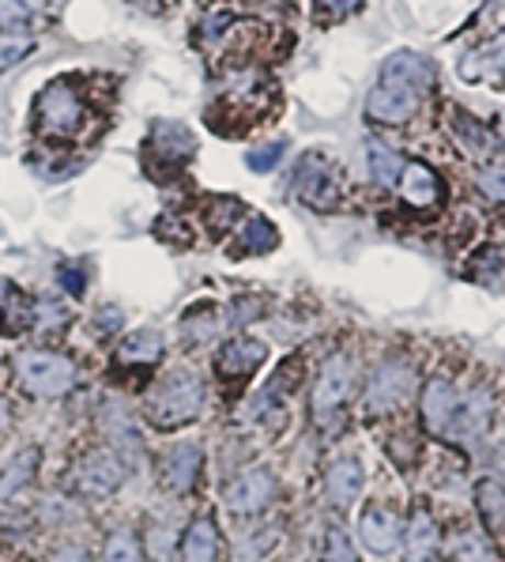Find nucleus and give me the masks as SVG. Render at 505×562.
Returning <instances> with one entry per match:
<instances>
[{
    "mask_svg": "<svg viewBox=\"0 0 505 562\" xmlns=\"http://www.w3.org/2000/svg\"><path fill=\"white\" fill-rule=\"evenodd\" d=\"M204 412V382L189 367H173L162 374L144 401V419L155 430H178L186 423H197Z\"/></svg>",
    "mask_w": 505,
    "mask_h": 562,
    "instance_id": "f257e3e1",
    "label": "nucleus"
},
{
    "mask_svg": "<svg viewBox=\"0 0 505 562\" xmlns=\"http://www.w3.org/2000/svg\"><path fill=\"white\" fill-rule=\"evenodd\" d=\"M12 370L15 382L31 396H42V401L65 396L76 385V362L60 356V351H23V356H15Z\"/></svg>",
    "mask_w": 505,
    "mask_h": 562,
    "instance_id": "f03ea898",
    "label": "nucleus"
},
{
    "mask_svg": "<svg viewBox=\"0 0 505 562\" xmlns=\"http://www.w3.org/2000/svg\"><path fill=\"white\" fill-rule=\"evenodd\" d=\"M83 114L87 110H83L80 94L65 80H54L34 99V128H38L42 136H49V140H68V136L80 133Z\"/></svg>",
    "mask_w": 505,
    "mask_h": 562,
    "instance_id": "7ed1b4c3",
    "label": "nucleus"
},
{
    "mask_svg": "<svg viewBox=\"0 0 505 562\" xmlns=\"http://www.w3.org/2000/svg\"><path fill=\"white\" fill-rule=\"evenodd\" d=\"M294 193H299L310 207L328 212V207H336L344 201V178H339V170L325 159V155L310 151V155H302L299 167H294Z\"/></svg>",
    "mask_w": 505,
    "mask_h": 562,
    "instance_id": "20e7f679",
    "label": "nucleus"
},
{
    "mask_svg": "<svg viewBox=\"0 0 505 562\" xmlns=\"http://www.w3.org/2000/svg\"><path fill=\"white\" fill-rule=\"evenodd\" d=\"M412 385H415L412 362L385 359L370 374V385H366V412H370V415L396 412L400 404H407V396H412Z\"/></svg>",
    "mask_w": 505,
    "mask_h": 562,
    "instance_id": "39448f33",
    "label": "nucleus"
},
{
    "mask_svg": "<svg viewBox=\"0 0 505 562\" xmlns=\"http://www.w3.org/2000/svg\"><path fill=\"white\" fill-rule=\"evenodd\" d=\"M351 382H355V370H351V359L347 356H333L321 367L317 382H313V396H310V408H313V419L317 423H333L336 412L347 404L351 396Z\"/></svg>",
    "mask_w": 505,
    "mask_h": 562,
    "instance_id": "423d86ee",
    "label": "nucleus"
},
{
    "mask_svg": "<svg viewBox=\"0 0 505 562\" xmlns=\"http://www.w3.org/2000/svg\"><path fill=\"white\" fill-rule=\"evenodd\" d=\"M125 472L128 464L121 461L113 449H94V453H87L80 461V469H76V480H80V491L83 495H113V491L125 483Z\"/></svg>",
    "mask_w": 505,
    "mask_h": 562,
    "instance_id": "0eeeda50",
    "label": "nucleus"
},
{
    "mask_svg": "<svg viewBox=\"0 0 505 562\" xmlns=\"http://www.w3.org/2000/svg\"><path fill=\"white\" fill-rule=\"evenodd\" d=\"M223 498H226V506L242 517L260 514V509H268V503L276 498V475L268 469H246L226 487Z\"/></svg>",
    "mask_w": 505,
    "mask_h": 562,
    "instance_id": "6e6552de",
    "label": "nucleus"
},
{
    "mask_svg": "<svg viewBox=\"0 0 505 562\" xmlns=\"http://www.w3.org/2000/svg\"><path fill=\"white\" fill-rule=\"evenodd\" d=\"M381 83L423 94L434 88V65L423 54H415V49H400V54H393L381 65Z\"/></svg>",
    "mask_w": 505,
    "mask_h": 562,
    "instance_id": "1a4fd4ad",
    "label": "nucleus"
},
{
    "mask_svg": "<svg viewBox=\"0 0 505 562\" xmlns=\"http://www.w3.org/2000/svg\"><path fill=\"white\" fill-rule=\"evenodd\" d=\"M268 359V348L260 340H252V336H238V340L223 344L220 356H215V374L223 378V382H246L252 378V370H260Z\"/></svg>",
    "mask_w": 505,
    "mask_h": 562,
    "instance_id": "9d476101",
    "label": "nucleus"
},
{
    "mask_svg": "<svg viewBox=\"0 0 505 562\" xmlns=\"http://www.w3.org/2000/svg\"><path fill=\"white\" fill-rule=\"evenodd\" d=\"M200 461H204V453H200V446H197V442H178V446H170L167 453H162V461H159L162 487L173 491V495H189V491L197 487Z\"/></svg>",
    "mask_w": 505,
    "mask_h": 562,
    "instance_id": "9b49d317",
    "label": "nucleus"
},
{
    "mask_svg": "<svg viewBox=\"0 0 505 562\" xmlns=\"http://www.w3.org/2000/svg\"><path fill=\"white\" fill-rule=\"evenodd\" d=\"M359 536H362V543H366L370 555H393V551L400 548V536H404V525H400V517L393 514V509L370 506L359 521Z\"/></svg>",
    "mask_w": 505,
    "mask_h": 562,
    "instance_id": "f8f14e48",
    "label": "nucleus"
},
{
    "mask_svg": "<svg viewBox=\"0 0 505 562\" xmlns=\"http://www.w3.org/2000/svg\"><path fill=\"white\" fill-rule=\"evenodd\" d=\"M486 423H491V393L486 389H472L464 401H457L449 430L457 442H475V438H483Z\"/></svg>",
    "mask_w": 505,
    "mask_h": 562,
    "instance_id": "ddd939ff",
    "label": "nucleus"
},
{
    "mask_svg": "<svg viewBox=\"0 0 505 562\" xmlns=\"http://www.w3.org/2000/svg\"><path fill=\"white\" fill-rule=\"evenodd\" d=\"M419 110V94L415 91H404V88H373L370 99H366V114L373 121H381V125H400V121H407Z\"/></svg>",
    "mask_w": 505,
    "mask_h": 562,
    "instance_id": "4468645a",
    "label": "nucleus"
},
{
    "mask_svg": "<svg viewBox=\"0 0 505 562\" xmlns=\"http://www.w3.org/2000/svg\"><path fill=\"white\" fill-rule=\"evenodd\" d=\"M460 76L468 83H483V80H502L505 76V31L494 34L491 42L475 46L468 57H460Z\"/></svg>",
    "mask_w": 505,
    "mask_h": 562,
    "instance_id": "2eb2a0df",
    "label": "nucleus"
},
{
    "mask_svg": "<svg viewBox=\"0 0 505 562\" xmlns=\"http://www.w3.org/2000/svg\"><path fill=\"white\" fill-rule=\"evenodd\" d=\"M452 412H457V389L446 378H434L423 389V423L430 435H449Z\"/></svg>",
    "mask_w": 505,
    "mask_h": 562,
    "instance_id": "dca6fc26",
    "label": "nucleus"
},
{
    "mask_svg": "<svg viewBox=\"0 0 505 562\" xmlns=\"http://www.w3.org/2000/svg\"><path fill=\"white\" fill-rule=\"evenodd\" d=\"M27 328H34V299L12 280H0V333L20 336Z\"/></svg>",
    "mask_w": 505,
    "mask_h": 562,
    "instance_id": "f3484780",
    "label": "nucleus"
},
{
    "mask_svg": "<svg viewBox=\"0 0 505 562\" xmlns=\"http://www.w3.org/2000/svg\"><path fill=\"white\" fill-rule=\"evenodd\" d=\"M400 193H404V201L412 207H434L441 204V178L426 162H404Z\"/></svg>",
    "mask_w": 505,
    "mask_h": 562,
    "instance_id": "a211bd4d",
    "label": "nucleus"
},
{
    "mask_svg": "<svg viewBox=\"0 0 505 562\" xmlns=\"http://www.w3.org/2000/svg\"><path fill=\"white\" fill-rule=\"evenodd\" d=\"M325 491H328V503L333 506H351L362 491V464L355 457H339V461L328 464L325 475Z\"/></svg>",
    "mask_w": 505,
    "mask_h": 562,
    "instance_id": "6ab92c4d",
    "label": "nucleus"
},
{
    "mask_svg": "<svg viewBox=\"0 0 505 562\" xmlns=\"http://www.w3.org/2000/svg\"><path fill=\"white\" fill-rule=\"evenodd\" d=\"M152 148L170 162H186V159H193L197 140L181 121H155L152 125Z\"/></svg>",
    "mask_w": 505,
    "mask_h": 562,
    "instance_id": "aec40b11",
    "label": "nucleus"
},
{
    "mask_svg": "<svg viewBox=\"0 0 505 562\" xmlns=\"http://www.w3.org/2000/svg\"><path fill=\"white\" fill-rule=\"evenodd\" d=\"M162 359V333L159 328H136L117 344V367H152Z\"/></svg>",
    "mask_w": 505,
    "mask_h": 562,
    "instance_id": "412c9836",
    "label": "nucleus"
},
{
    "mask_svg": "<svg viewBox=\"0 0 505 562\" xmlns=\"http://www.w3.org/2000/svg\"><path fill=\"white\" fill-rule=\"evenodd\" d=\"M220 555V529L212 517H193L181 540V562H215Z\"/></svg>",
    "mask_w": 505,
    "mask_h": 562,
    "instance_id": "4be33fe9",
    "label": "nucleus"
},
{
    "mask_svg": "<svg viewBox=\"0 0 505 562\" xmlns=\"http://www.w3.org/2000/svg\"><path fill=\"white\" fill-rule=\"evenodd\" d=\"M404 551L412 562H430L434 551H438V525H434V517L426 514V509H419V514L407 521Z\"/></svg>",
    "mask_w": 505,
    "mask_h": 562,
    "instance_id": "5701e85b",
    "label": "nucleus"
},
{
    "mask_svg": "<svg viewBox=\"0 0 505 562\" xmlns=\"http://www.w3.org/2000/svg\"><path fill=\"white\" fill-rule=\"evenodd\" d=\"M38 461H42V453L31 446V449H23V453H15L12 461L0 469V503H8L15 491L27 487V483L34 480V472H38Z\"/></svg>",
    "mask_w": 505,
    "mask_h": 562,
    "instance_id": "b1692460",
    "label": "nucleus"
},
{
    "mask_svg": "<svg viewBox=\"0 0 505 562\" xmlns=\"http://www.w3.org/2000/svg\"><path fill=\"white\" fill-rule=\"evenodd\" d=\"M366 162H370V178L378 181V186H396L400 175H404V159L389 148L385 140H366Z\"/></svg>",
    "mask_w": 505,
    "mask_h": 562,
    "instance_id": "393cba45",
    "label": "nucleus"
},
{
    "mask_svg": "<svg viewBox=\"0 0 505 562\" xmlns=\"http://www.w3.org/2000/svg\"><path fill=\"white\" fill-rule=\"evenodd\" d=\"M475 503H479V514L486 521V532L502 536L505 540V487L494 480H483L475 491Z\"/></svg>",
    "mask_w": 505,
    "mask_h": 562,
    "instance_id": "a878e982",
    "label": "nucleus"
},
{
    "mask_svg": "<svg viewBox=\"0 0 505 562\" xmlns=\"http://www.w3.org/2000/svg\"><path fill=\"white\" fill-rule=\"evenodd\" d=\"M449 562H494V548L483 532L475 529H464L452 536L449 543Z\"/></svg>",
    "mask_w": 505,
    "mask_h": 562,
    "instance_id": "bb28decb",
    "label": "nucleus"
},
{
    "mask_svg": "<svg viewBox=\"0 0 505 562\" xmlns=\"http://www.w3.org/2000/svg\"><path fill=\"white\" fill-rule=\"evenodd\" d=\"M276 241H280V235H276V227L265 220V215H252V220H246V227H242V238H238V249L242 254H268V249H276Z\"/></svg>",
    "mask_w": 505,
    "mask_h": 562,
    "instance_id": "cd10ccee",
    "label": "nucleus"
},
{
    "mask_svg": "<svg viewBox=\"0 0 505 562\" xmlns=\"http://www.w3.org/2000/svg\"><path fill=\"white\" fill-rule=\"evenodd\" d=\"M102 562H141V543L128 529H113L106 548H102Z\"/></svg>",
    "mask_w": 505,
    "mask_h": 562,
    "instance_id": "c85d7f7f",
    "label": "nucleus"
},
{
    "mask_svg": "<svg viewBox=\"0 0 505 562\" xmlns=\"http://www.w3.org/2000/svg\"><path fill=\"white\" fill-rule=\"evenodd\" d=\"M220 333V314L212 306H197L193 314H186V336L193 344H204Z\"/></svg>",
    "mask_w": 505,
    "mask_h": 562,
    "instance_id": "c756f323",
    "label": "nucleus"
},
{
    "mask_svg": "<svg viewBox=\"0 0 505 562\" xmlns=\"http://www.w3.org/2000/svg\"><path fill=\"white\" fill-rule=\"evenodd\" d=\"M34 49V38L27 34H4L0 31V72H8V68H15L23 57H27Z\"/></svg>",
    "mask_w": 505,
    "mask_h": 562,
    "instance_id": "7c9ffc66",
    "label": "nucleus"
},
{
    "mask_svg": "<svg viewBox=\"0 0 505 562\" xmlns=\"http://www.w3.org/2000/svg\"><path fill=\"white\" fill-rule=\"evenodd\" d=\"M49 0H0V27H20L34 12H42Z\"/></svg>",
    "mask_w": 505,
    "mask_h": 562,
    "instance_id": "2f4dec72",
    "label": "nucleus"
},
{
    "mask_svg": "<svg viewBox=\"0 0 505 562\" xmlns=\"http://www.w3.org/2000/svg\"><path fill=\"white\" fill-rule=\"evenodd\" d=\"M321 562H355L351 536L339 529V525H328V532H325V551H321Z\"/></svg>",
    "mask_w": 505,
    "mask_h": 562,
    "instance_id": "473e14b6",
    "label": "nucleus"
},
{
    "mask_svg": "<svg viewBox=\"0 0 505 562\" xmlns=\"http://www.w3.org/2000/svg\"><path fill=\"white\" fill-rule=\"evenodd\" d=\"M452 133H457L464 144H472V148H491V133H486L479 121L468 117L464 110H452Z\"/></svg>",
    "mask_w": 505,
    "mask_h": 562,
    "instance_id": "72a5a7b5",
    "label": "nucleus"
},
{
    "mask_svg": "<svg viewBox=\"0 0 505 562\" xmlns=\"http://www.w3.org/2000/svg\"><path fill=\"white\" fill-rule=\"evenodd\" d=\"M68 322V310L60 306L57 299H38L34 302V325L38 328H65Z\"/></svg>",
    "mask_w": 505,
    "mask_h": 562,
    "instance_id": "f704fd0d",
    "label": "nucleus"
},
{
    "mask_svg": "<svg viewBox=\"0 0 505 562\" xmlns=\"http://www.w3.org/2000/svg\"><path fill=\"white\" fill-rule=\"evenodd\" d=\"M479 193L486 196V201L494 204H505V167H486L483 175L475 178Z\"/></svg>",
    "mask_w": 505,
    "mask_h": 562,
    "instance_id": "c9c22d12",
    "label": "nucleus"
},
{
    "mask_svg": "<svg viewBox=\"0 0 505 562\" xmlns=\"http://www.w3.org/2000/svg\"><path fill=\"white\" fill-rule=\"evenodd\" d=\"M283 151H287V144H283V140H276V144H265V148L249 151V155H246V162H249V170H257V175H268V170H272L276 162L283 159Z\"/></svg>",
    "mask_w": 505,
    "mask_h": 562,
    "instance_id": "e433bc0d",
    "label": "nucleus"
},
{
    "mask_svg": "<svg viewBox=\"0 0 505 562\" xmlns=\"http://www.w3.org/2000/svg\"><path fill=\"white\" fill-rule=\"evenodd\" d=\"M362 8V0H317V12L325 15V20H347V15H355Z\"/></svg>",
    "mask_w": 505,
    "mask_h": 562,
    "instance_id": "4c0bfd02",
    "label": "nucleus"
},
{
    "mask_svg": "<svg viewBox=\"0 0 505 562\" xmlns=\"http://www.w3.org/2000/svg\"><path fill=\"white\" fill-rule=\"evenodd\" d=\"M57 280H60V288H65L72 299H80V295H83V272H80V268L60 265V268H57Z\"/></svg>",
    "mask_w": 505,
    "mask_h": 562,
    "instance_id": "58836bf2",
    "label": "nucleus"
},
{
    "mask_svg": "<svg viewBox=\"0 0 505 562\" xmlns=\"http://www.w3.org/2000/svg\"><path fill=\"white\" fill-rule=\"evenodd\" d=\"M152 536H155V540H147V548H152V559H167L170 555V529H159V525H152Z\"/></svg>",
    "mask_w": 505,
    "mask_h": 562,
    "instance_id": "ea45409f",
    "label": "nucleus"
},
{
    "mask_svg": "<svg viewBox=\"0 0 505 562\" xmlns=\"http://www.w3.org/2000/svg\"><path fill=\"white\" fill-rule=\"evenodd\" d=\"M121 325V314H117V310H102V314L99 317H94V333H99V336H106V333H113V328H117Z\"/></svg>",
    "mask_w": 505,
    "mask_h": 562,
    "instance_id": "a19ab883",
    "label": "nucleus"
},
{
    "mask_svg": "<svg viewBox=\"0 0 505 562\" xmlns=\"http://www.w3.org/2000/svg\"><path fill=\"white\" fill-rule=\"evenodd\" d=\"M49 562H91V555H87L83 548H76V543H68V548L54 551V559Z\"/></svg>",
    "mask_w": 505,
    "mask_h": 562,
    "instance_id": "79ce46f5",
    "label": "nucleus"
},
{
    "mask_svg": "<svg viewBox=\"0 0 505 562\" xmlns=\"http://www.w3.org/2000/svg\"><path fill=\"white\" fill-rule=\"evenodd\" d=\"M8 430H12V404L0 396V438H4Z\"/></svg>",
    "mask_w": 505,
    "mask_h": 562,
    "instance_id": "37998d69",
    "label": "nucleus"
},
{
    "mask_svg": "<svg viewBox=\"0 0 505 562\" xmlns=\"http://www.w3.org/2000/svg\"><path fill=\"white\" fill-rule=\"evenodd\" d=\"M494 464H498V469H505V446L498 449V457H494Z\"/></svg>",
    "mask_w": 505,
    "mask_h": 562,
    "instance_id": "c03bdc74",
    "label": "nucleus"
}]
</instances>
